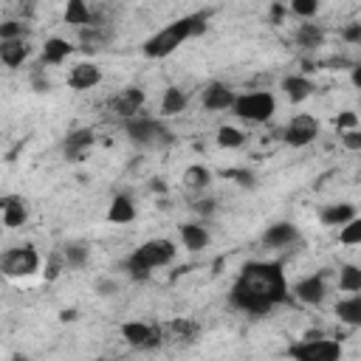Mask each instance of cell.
<instances>
[{
	"instance_id": "obj_14",
	"label": "cell",
	"mask_w": 361,
	"mask_h": 361,
	"mask_svg": "<svg viewBox=\"0 0 361 361\" xmlns=\"http://www.w3.org/2000/svg\"><path fill=\"white\" fill-rule=\"evenodd\" d=\"M322 223L324 226H344V223H350V220H355L358 217V212H355V206L353 203H330V206H324L322 209Z\"/></svg>"
},
{
	"instance_id": "obj_34",
	"label": "cell",
	"mask_w": 361,
	"mask_h": 361,
	"mask_svg": "<svg viewBox=\"0 0 361 361\" xmlns=\"http://www.w3.org/2000/svg\"><path fill=\"white\" fill-rule=\"evenodd\" d=\"M223 178H231V180H237L240 186H251V183H254V175H251L248 169H226Z\"/></svg>"
},
{
	"instance_id": "obj_28",
	"label": "cell",
	"mask_w": 361,
	"mask_h": 361,
	"mask_svg": "<svg viewBox=\"0 0 361 361\" xmlns=\"http://www.w3.org/2000/svg\"><path fill=\"white\" fill-rule=\"evenodd\" d=\"M338 288L347 290V293H358L361 290V271H358V265H344L338 271Z\"/></svg>"
},
{
	"instance_id": "obj_17",
	"label": "cell",
	"mask_w": 361,
	"mask_h": 361,
	"mask_svg": "<svg viewBox=\"0 0 361 361\" xmlns=\"http://www.w3.org/2000/svg\"><path fill=\"white\" fill-rule=\"evenodd\" d=\"M282 90H285V96L293 102V104H299V102H305L316 87H313V82L307 79V76H288L285 82H282Z\"/></svg>"
},
{
	"instance_id": "obj_4",
	"label": "cell",
	"mask_w": 361,
	"mask_h": 361,
	"mask_svg": "<svg viewBox=\"0 0 361 361\" xmlns=\"http://www.w3.org/2000/svg\"><path fill=\"white\" fill-rule=\"evenodd\" d=\"M127 135H130L135 144L147 147V149H164V147L172 144L169 127H166L164 121H158V118H149V116H135V118H130V121H127Z\"/></svg>"
},
{
	"instance_id": "obj_41",
	"label": "cell",
	"mask_w": 361,
	"mask_h": 361,
	"mask_svg": "<svg viewBox=\"0 0 361 361\" xmlns=\"http://www.w3.org/2000/svg\"><path fill=\"white\" fill-rule=\"evenodd\" d=\"M353 82L361 85V68H353Z\"/></svg>"
},
{
	"instance_id": "obj_15",
	"label": "cell",
	"mask_w": 361,
	"mask_h": 361,
	"mask_svg": "<svg viewBox=\"0 0 361 361\" xmlns=\"http://www.w3.org/2000/svg\"><path fill=\"white\" fill-rule=\"evenodd\" d=\"M90 144H93V130H90V127L73 130V133L65 138V155H68L71 161H79V158H82V152H85Z\"/></svg>"
},
{
	"instance_id": "obj_37",
	"label": "cell",
	"mask_w": 361,
	"mask_h": 361,
	"mask_svg": "<svg viewBox=\"0 0 361 361\" xmlns=\"http://www.w3.org/2000/svg\"><path fill=\"white\" fill-rule=\"evenodd\" d=\"M116 288H118V285H116L113 279H102V282L96 285V290H99L102 296H110V293H116Z\"/></svg>"
},
{
	"instance_id": "obj_32",
	"label": "cell",
	"mask_w": 361,
	"mask_h": 361,
	"mask_svg": "<svg viewBox=\"0 0 361 361\" xmlns=\"http://www.w3.org/2000/svg\"><path fill=\"white\" fill-rule=\"evenodd\" d=\"M290 11H293L296 17L310 20V17L319 11V3H316V0H293V3H290Z\"/></svg>"
},
{
	"instance_id": "obj_9",
	"label": "cell",
	"mask_w": 361,
	"mask_h": 361,
	"mask_svg": "<svg viewBox=\"0 0 361 361\" xmlns=\"http://www.w3.org/2000/svg\"><path fill=\"white\" fill-rule=\"evenodd\" d=\"M324 293H327V285H324V276L322 274H313V276H305L293 285V296L305 305H322L324 302Z\"/></svg>"
},
{
	"instance_id": "obj_5",
	"label": "cell",
	"mask_w": 361,
	"mask_h": 361,
	"mask_svg": "<svg viewBox=\"0 0 361 361\" xmlns=\"http://www.w3.org/2000/svg\"><path fill=\"white\" fill-rule=\"evenodd\" d=\"M231 110L243 121H268L274 116V110H276V99L268 90H251V93L237 96Z\"/></svg>"
},
{
	"instance_id": "obj_11",
	"label": "cell",
	"mask_w": 361,
	"mask_h": 361,
	"mask_svg": "<svg viewBox=\"0 0 361 361\" xmlns=\"http://www.w3.org/2000/svg\"><path fill=\"white\" fill-rule=\"evenodd\" d=\"M234 99H237V93L223 82H212L203 90V107L206 110H231Z\"/></svg>"
},
{
	"instance_id": "obj_22",
	"label": "cell",
	"mask_w": 361,
	"mask_h": 361,
	"mask_svg": "<svg viewBox=\"0 0 361 361\" xmlns=\"http://www.w3.org/2000/svg\"><path fill=\"white\" fill-rule=\"evenodd\" d=\"M107 217H110V223H130V220H135V203L127 195H116Z\"/></svg>"
},
{
	"instance_id": "obj_25",
	"label": "cell",
	"mask_w": 361,
	"mask_h": 361,
	"mask_svg": "<svg viewBox=\"0 0 361 361\" xmlns=\"http://www.w3.org/2000/svg\"><path fill=\"white\" fill-rule=\"evenodd\" d=\"M65 23H71V25H93V14H90V8L82 3V0H71L68 3V8H65Z\"/></svg>"
},
{
	"instance_id": "obj_7",
	"label": "cell",
	"mask_w": 361,
	"mask_h": 361,
	"mask_svg": "<svg viewBox=\"0 0 361 361\" xmlns=\"http://www.w3.org/2000/svg\"><path fill=\"white\" fill-rule=\"evenodd\" d=\"M39 268V254L34 245H17V248H8L3 257H0V274L3 276H31L34 271Z\"/></svg>"
},
{
	"instance_id": "obj_10",
	"label": "cell",
	"mask_w": 361,
	"mask_h": 361,
	"mask_svg": "<svg viewBox=\"0 0 361 361\" xmlns=\"http://www.w3.org/2000/svg\"><path fill=\"white\" fill-rule=\"evenodd\" d=\"M121 336H124L133 347H144V350L161 344V333H158L155 327L144 324V322H127V324H121Z\"/></svg>"
},
{
	"instance_id": "obj_19",
	"label": "cell",
	"mask_w": 361,
	"mask_h": 361,
	"mask_svg": "<svg viewBox=\"0 0 361 361\" xmlns=\"http://www.w3.org/2000/svg\"><path fill=\"white\" fill-rule=\"evenodd\" d=\"M336 313H338V319H341L344 324L358 327V324H361V293H350L347 299H341V302L336 305Z\"/></svg>"
},
{
	"instance_id": "obj_24",
	"label": "cell",
	"mask_w": 361,
	"mask_h": 361,
	"mask_svg": "<svg viewBox=\"0 0 361 361\" xmlns=\"http://www.w3.org/2000/svg\"><path fill=\"white\" fill-rule=\"evenodd\" d=\"M296 42H299L302 48H319V45L324 42V31H322L316 23H302V25L296 28Z\"/></svg>"
},
{
	"instance_id": "obj_8",
	"label": "cell",
	"mask_w": 361,
	"mask_h": 361,
	"mask_svg": "<svg viewBox=\"0 0 361 361\" xmlns=\"http://www.w3.org/2000/svg\"><path fill=\"white\" fill-rule=\"evenodd\" d=\"M316 135H319V121H316L310 113L293 116V118L288 121V127H285V141H288L290 147H305V144H310Z\"/></svg>"
},
{
	"instance_id": "obj_20",
	"label": "cell",
	"mask_w": 361,
	"mask_h": 361,
	"mask_svg": "<svg viewBox=\"0 0 361 361\" xmlns=\"http://www.w3.org/2000/svg\"><path fill=\"white\" fill-rule=\"evenodd\" d=\"M0 209H3V223H6L8 228L23 226L25 217H28V212H25V206H23L20 197H0Z\"/></svg>"
},
{
	"instance_id": "obj_31",
	"label": "cell",
	"mask_w": 361,
	"mask_h": 361,
	"mask_svg": "<svg viewBox=\"0 0 361 361\" xmlns=\"http://www.w3.org/2000/svg\"><path fill=\"white\" fill-rule=\"evenodd\" d=\"M65 259H68V265L82 268V265L87 262V248H85L82 243H68V245H65Z\"/></svg>"
},
{
	"instance_id": "obj_26",
	"label": "cell",
	"mask_w": 361,
	"mask_h": 361,
	"mask_svg": "<svg viewBox=\"0 0 361 361\" xmlns=\"http://www.w3.org/2000/svg\"><path fill=\"white\" fill-rule=\"evenodd\" d=\"M186 107V93L180 87H166L164 90V99H161V113L164 116H175Z\"/></svg>"
},
{
	"instance_id": "obj_35",
	"label": "cell",
	"mask_w": 361,
	"mask_h": 361,
	"mask_svg": "<svg viewBox=\"0 0 361 361\" xmlns=\"http://www.w3.org/2000/svg\"><path fill=\"white\" fill-rule=\"evenodd\" d=\"M336 127L338 130H358V116L353 110H344L338 118H336Z\"/></svg>"
},
{
	"instance_id": "obj_29",
	"label": "cell",
	"mask_w": 361,
	"mask_h": 361,
	"mask_svg": "<svg viewBox=\"0 0 361 361\" xmlns=\"http://www.w3.org/2000/svg\"><path fill=\"white\" fill-rule=\"evenodd\" d=\"M243 141H245V135H243L237 127H220V130H217V144H220V147L237 149V147H243Z\"/></svg>"
},
{
	"instance_id": "obj_36",
	"label": "cell",
	"mask_w": 361,
	"mask_h": 361,
	"mask_svg": "<svg viewBox=\"0 0 361 361\" xmlns=\"http://www.w3.org/2000/svg\"><path fill=\"white\" fill-rule=\"evenodd\" d=\"M341 141H344V147L353 149V152L361 149V133H358V130H344V133H341Z\"/></svg>"
},
{
	"instance_id": "obj_2",
	"label": "cell",
	"mask_w": 361,
	"mask_h": 361,
	"mask_svg": "<svg viewBox=\"0 0 361 361\" xmlns=\"http://www.w3.org/2000/svg\"><path fill=\"white\" fill-rule=\"evenodd\" d=\"M203 31H206V17H203V14L180 17V20L169 23L166 28H161L158 34H152V37L144 42V54H147L149 59H164V56H169L172 51H178L180 42H186L189 37L203 34Z\"/></svg>"
},
{
	"instance_id": "obj_12",
	"label": "cell",
	"mask_w": 361,
	"mask_h": 361,
	"mask_svg": "<svg viewBox=\"0 0 361 361\" xmlns=\"http://www.w3.org/2000/svg\"><path fill=\"white\" fill-rule=\"evenodd\" d=\"M99 82H102V71H99L96 65H90V62H79V65H73L71 73H68V85H71L73 90H90V87H96Z\"/></svg>"
},
{
	"instance_id": "obj_23",
	"label": "cell",
	"mask_w": 361,
	"mask_h": 361,
	"mask_svg": "<svg viewBox=\"0 0 361 361\" xmlns=\"http://www.w3.org/2000/svg\"><path fill=\"white\" fill-rule=\"evenodd\" d=\"M262 240H265V245L279 248V245H288V243L296 240V228H293L290 223H274V226L262 234Z\"/></svg>"
},
{
	"instance_id": "obj_39",
	"label": "cell",
	"mask_w": 361,
	"mask_h": 361,
	"mask_svg": "<svg viewBox=\"0 0 361 361\" xmlns=\"http://www.w3.org/2000/svg\"><path fill=\"white\" fill-rule=\"evenodd\" d=\"M200 214H212L214 212V200H197V206H195Z\"/></svg>"
},
{
	"instance_id": "obj_42",
	"label": "cell",
	"mask_w": 361,
	"mask_h": 361,
	"mask_svg": "<svg viewBox=\"0 0 361 361\" xmlns=\"http://www.w3.org/2000/svg\"><path fill=\"white\" fill-rule=\"evenodd\" d=\"M14 361H25V358H23V355H14Z\"/></svg>"
},
{
	"instance_id": "obj_40",
	"label": "cell",
	"mask_w": 361,
	"mask_h": 361,
	"mask_svg": "<svg viewBox=\"0 0 361 361\" xmlns=\"http://www.w3.org/2000/svg\"><path fill=\"white\" fill-rule=\"evenodd\" d=\"M56 274H59V265H56V262H51V265H48V271H45V279H56Z\"/></svg>"
},
{
	"instance_id": "obj_6",
	"label": "cell",
	"mask_w": 361,
	"mask_h": 361,
	"mask_svg": "<svg viewBox=\"0 0 361 361\" xmlns=\"http://www.w3.org/2000/svg\"><path fill=\"white\" fill-rule=\"evenodd\" d=\"M293 361H338L341 358V344L333 338H324L322 333H310L305 341L290 347Z\"/></svg>"
},
{
	"instance_id": "obj_33",
	"label": "cell",
	"mask_w": 361,
	"mask_h": 361,
	"mask_svg": "<svg viewBox=\"0 0 361 361\" xmlns=\"http://www.w3.org/2000/svg\"><path fill=\"white\" fill-rule=\"evenodd\" d=\"M0 39H23V23L17 20L0 23Z\"/></svg>"
},
{
	"instance_id": "obj_30",
	"label": "cell",
	"mask_w": 361,
	"mask_h": 361,
	"mask_svg": "<svg viewBox=\"0 0 361 361\" xmlns=\"http://www.w3.org/2000/svg\"><path fill=\"white\" fill-rule=\"evenodd\" d=\"M338 240H341L344 245H355V243H361V220L355 217V220L344 223L341 231H338Z\"/></svg>"
},
{
	"instance_id": "obj_18",
	"label": "cell",
	"mask_w": 361,
	"mask_h": 361,
	"mask_svg": "<svg viewBox=\"0 0 361 361\" xmlns=\"http://www.w3.org/2000/svg\"><path fill=\"white\" fill-rule=\"evenodd\" d=\"M28 56V45L23 39H0V62L8 68L23 65V59Z\"/></svg>"
},
{
	"instance_id": "obj_13",
	"label": "cell",
	"mask_w": 361,
	"mask_h": 361,
	"mask_svg": "<svg viewBox=\"0 0 361 361\" xmlns=\"http://www.w3.org/2000/svg\"><path fill=\"white\" fill-rule=\"evenodd\" d=\"M141 104H144V90H138V87H127V90H121L116 99H113V110L121 116V118H135V113L141 110Z\"/></svg>"
},
{
	"instance_id": "obj_38",
	"label": "cell",
	"mask_w": 361,
	"mask_h": 361,
	"mask_svg": "<svg viewBox=\"0 0 361 361\" xmlns=\"http://www.w3.org/2000/svg\"><path fill=\"white\" fill-rule=\"evenodd\" d=\"M344 37H347V42H358V39H361V23H353V25L344 31Z\"/></svg>"
},
{
	"instance_id": "obj_16",
	"label": "cell",
	"mask_w": 361,
	"mask_h": 361,
	"mask_svg": "<svg viewBox=\"0 0 361 361\" xmlns=\"http://www.w3.org/2000/svg\"><path fill=\"white\" fill-rule=\"evenodd\" d=\"M180 240H183V248L189 251H203L209 245V231L206 226L200 223H183L180 226Z\"/></svg>"
},
{
	"instance_id": "obj_21",
	"label": "cell",
	"mask_w": 361,
	"mask_h": 361,
	"mask_svg": "<svg viewBox=\"0 0 361 361\" xmlns=\"http://www.w3.org/2000/svg\"><path fill=\"white\" fill-rule=\"evenodd\" d=\"M71 45L65 42V39H59V37H51V39H45V45H42V62H48V65H59V62H65L68 56H71Z\"/></svg>"
},
{
	"instance_id": "obj_1",
	"label": "cell",
	"mask_w": 361,
	"mask_h": 361,
	"mask_svg": "<svg viewBox=\"0 0 361 361\" xmlns=\"http://www.w3.org/2000/svg\"><path fill=\"white\" fill-rule=\"evenodd\" d=\"M288 299V282L279 262H248L231 285V305L262 316Z\"/></svg>"
},
{
	"instance_id": "obj_3",
	"label": "cell",
	"mask_w": 361,
	"mask_h": 361,
	"mask_svg": "<svg viewBox=\"0 0 361 361\" xmlns=\"http://www.w3.org/2000/svg\"><path fill=\"white\" fill-rule=\"evenodd\" d=\"M175 259V245L169 240H147L144 245H138L130 259H127V271L133 279H147L155 268H164Z\"/></svg>"
},
{
	"instance_id": "obj_27",
	"label": "cell",
	"mask_w": 361,
	"mask_h": 361,
	"mask_svg": "<svg viewBox=\"0 0 361 361\" xmlns=\"http://www.w3.org/2000/svg\"><path fill=\"white\" fill-rule=\"evenodd\" d=\"M183 183L189 189H206L212 183V172L203 166V164H195V166H186L183 169Z\"/></svg>"
}]
</instances>
